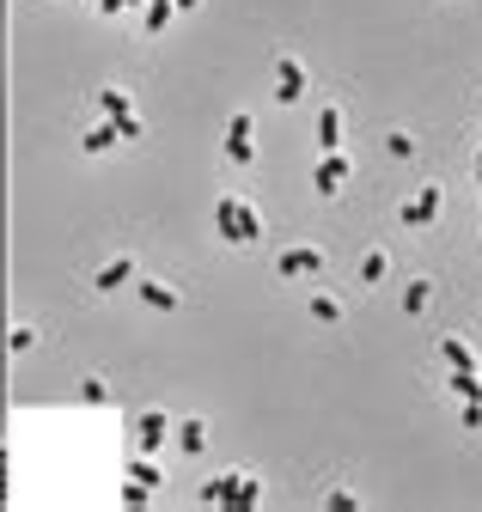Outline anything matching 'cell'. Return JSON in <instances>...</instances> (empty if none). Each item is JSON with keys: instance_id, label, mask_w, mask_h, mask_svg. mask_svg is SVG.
I'll list each match as a JSON object with an SVG mask.
<instances>
[{"instance_id": "obj_1", "label": "cell", "mask_w": 482, "mask_h": 512, "mask_svg": "<svg viewBox=\"0 0 482 512\" xmlns=\"http://www.w3.org/2000/svg\"><path fill=\"white\" fill-rule=\"evenodd\" d=\"M220 232L226 238H257V214L245 202H220Z\"/></svg>"}, {"instance_id": "obj_2", "label": "cell", "mask_w": 482, "mask_h": 512, "mask_svg": "<svg viewBox=\"0 0 482 512\" xmlns=\"http://www.w3.org/2000/svg\"><path fill=\"white\" fill-rule=\"evenodd\" d=\"M434 208H440V189H421V196L409 202V214H403V220H409V226H428V220H434Z\"/></svg>"}, {"instance_id": "obj_3", "label": "cell", "mask_w": 482, "mask_h": 512, "mask_svg": "<svg viewBox=\"0 0 482 512\" xmlns=\"http://www.w3.org/2000/svg\"><path fill=\"white\" fill-rule=\"evenodd\" d=\"M342 171H348V159H336V153H330V159L318 165V189H324V196H330V189L342 183Z\"/></svg>"}, {"instance_id": "obj_4", "label": "cell", "mask_w": 482, "mask_h": 512, "mask_svg": "<svg viewBox=\"0 0 482 512\" xmlns=\"http://www.w3.org/2000/svg\"><path fill=\"white\" fill-rule=\"evenodd\" d=\"M281 269H287V275H306V269H318V250H287V256H281Z\"/></svg>"}, {"instance_id": "obj_5", "label": "cell", "mask_w": 482, "mask_h": 512, "mask_svg": "<svg viewBox=\"0 0 482 512\" xmlns=\"http://www.w3.org/2000/svg\"><path fill=\"white\" fill-rule=\"evenodd\" d=\"M226 153H232V159H251V128H245V122L232 128V141H226Z\"/></svg>"}, {"instance_id": "obj_6", "label": "cell", "mask_w": 482, "mask_h": 512, "mask_svg": "<svg viewBox=\"0 0 482 512\" xmlns=\"http://www.w3.org/2000/svg\"><path fill=\"white\" fill-rule=\"evenodd\" d=\"M281 98H299V68L293 61H281Z\"/></svg>"}, {"instance_id": "obj_7", "label": "cell", "mask_w": 482, "mask_h": 512, "mask_svg": "<svg viewBox=\"0 0 482 512\" xmlns=\"http://www.w3.org/2000/svg\"><path fill=\"white\" fill-rule=\"evenodd\" d=\"M159 439H165V421H159V415H147V421H141V445H159Z\"/></svg>"}, {"instance_id": "obj_8", "label": "cell", "mask_w": 482, "mask_h": 512, "mask_svg": "<svg viewBox=\"0 0 482 512\" xmlns=\"http://www.w3.org/2000/svg\"><path fill=\"white\" fill-rule=\"evenodd\" d=\"M116 141V128H92V135H86V153H104Z\"/></svg>"}, {"instance_id": "obj_9", "label": "cell", "mask_w": 482, "mask_h": 512, "mask_svg": "<svg viewBox=\"0 0 482 512\" xmlns=\"http://www.w3.org/2000/svg\"><path fill=\"white\" fill-rule=\"evenodd\" d=\"M141 299H147V305H159V311H171V305H177V299H171L165 287H141Z\"/></svg>"}, {"instance_id": "obj_10", "label": "cell", "mask_w": 482, "mask_h": 512, "mask_svg": "<svg viewBox=\"0 0 482 512\" xmlns=\"http://www.w3.org/2000/svg\"><path fill=\"white\" fill-rule=\"evenodd\" d=\"M336 122H342V116H336V110H324V122H318V135H324V147H336Z\"/></svg>"}, {"instance_id": "obj_11", "label": "cell", "mask_w": 482, "mask_h": 512, "mask_svg": "<svg viewBox=\"0 0 482 512\" xmlns=\"http://www.w3.org/2000/svg\"><path fill=\"white\" fill-rule=\"evenodd\" d=\"M7 464H13V452L0 445V500H7Z\"/></svg>"}, {"instance_id": "obj_12", "label": "cell", "mask_w": 482, "mask_h": 512, "mask_svg": "<svg viewBox=\"0 0 482 512\" xmlns=\"http://www.w3.org/2000/svg\"><path fill=\"white\" fill-rule=\"evenodd\" d=\"M476 183H482V159H476Z\"/></svg>"}, {"instance_id": "obj_13", "label": "cell", "mask_w": 482, "mask_h": 512, "mask_svg": "<svg viewBox=\"0 0 482 512\" xmlns=\"http://www.w3.org/2000/svg\"><path fill=\"white\" fill-rule=\"evenodd\" d=\"M184 7H196V0H184Z\"/></svg>"}]
</instances>
